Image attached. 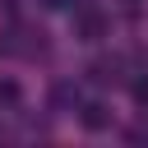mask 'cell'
<instances>
[{
    "mask_svg": "<svg viewBox=\"0 0 148 148\" xmlns=\"http://www.w3.org/2000/svg\"><path fill=\"white\" fill-rule=\"evenodd\" d=\"M83 125H88V130H102V125H106V111H102V106H88V111H83Z\"/></svg>",
    "mask_w": 148,
    "mask_h": 148,
    "instance_id": "obj_1",
    "label": "cell"
},
{
    "mask_svg": "<svg viewBox=\"0 0 148 148\" xmlns=\"http://www.w3.org/2000/svg\"><path fill=\"white\" fill-rule=\"evenodd\" d=\"M134 97H139V102L148 106V79H139V83H134Z\"/></svg>",
    "mask_w": 148,
    "mask_h": 148,
    "instance_id": "obj_2",
    "label": "cell"
}]
</instances>
